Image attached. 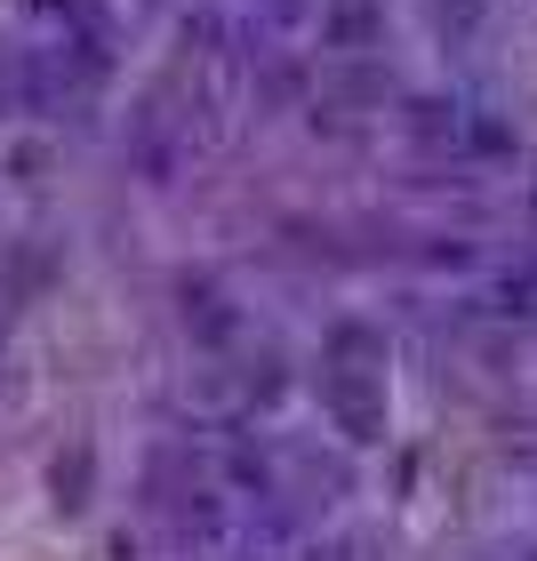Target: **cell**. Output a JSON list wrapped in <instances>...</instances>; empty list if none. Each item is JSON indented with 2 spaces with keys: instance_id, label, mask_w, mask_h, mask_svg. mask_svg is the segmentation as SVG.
Wrapping results in <instances>:
<instances>
[{
  "instance_id": "cell-6",
  "label": "cell",
  "mask_w": 537,
  "mask_h": 561,
  "mask_svg": "<svg viewBox=\"0 0 537 561\" xmlns=\"http://www.w3.org/2000/svg\"><path fill=\"white\" fill-rule=\"evenodd\" d=\"M409 129H418L425 145H457V137H466V113H457V105H433V96H425V105H409Z\"/></svg>"
},
{
  "instance_id": "cell-4",
  "label": "cell",
  "mask_w": 537,
  "mask_h": 561,
  "mask_svg": "<svg viewBox=\"0 0 537 561\" xmlns=\"http://www.w3.org/2000/svg\"><path fill=\"white\" fill-rule=\"evenodd\" d=\"M321 362H329V369H377V362H386V345H377L362 321H345V329H329V353H321Z\"/></svg>"
},
{
  "instance_id": "cell-7",
  "label": "cell",
  "mask_w": 537,
  "mask_h": 561,
  "mask_svg": "<svg viewBox=\"0 0 537 561\" xmlns=\"http://www.w3.org/2000/svg\"><path fill=\"white\" fill-rule=\"evenodd\" d=\"M313 561H362V546H329V553H313Z\"/></svg>"
},
{
  "instance_id": "cell-2",
  "label": "cell",
  "mask_w": 537,
  "mask_h": 561,
  "mask_svg": "<svg viewBox=\"0 0 537 561\" xmlns=\"http://www.w3.org/2000/svg\"><path fill=\"white\" fill-rule=\"evenodd\" d=\"M176 297H185V329H193L201 345H225V337L241 329V313L225 305V289H217V280H185Z\"/></svg>"
},
{
  "instance_id": "cell-3",
  "label": "cell",
  "mask_w": 537,
  "mask_h": 561,
  "mask_svg": "<svg viewBox=\"0 0 537 561\" xmlns=\"http://www.w3.org/2000/svg\"><path fill=\"white\" fill-rule=\"evenodd\" d=\"M377 24H386L377 0H329V9H321V41H329V48H369Z\"/></svg>"
},
{
  "instance_id": "cell-5",
  "label": "cell",
  "mask_w": 537,
  "mask_h": 561,
  "mask_svg": "<svg viewBox=\"0 0 537 561\" xmlns=\"http://www.w3.org/2000/svg\"><path fill=\"white\" fill-rule=\"evenodd\" d=\"M89 449H65L57 457V466H48V490H57V505H65V514H72V505H89Z\"/></svg>"
},
{
  "instance_id": "cell-1",
  "label": "cell",
  "mask_w": 537,
  "mask_h": 561,
  "mask_svg": "<svg viewBox=\"0 0 537 561\" xmlns=\"http://www.w3.org/2000/svg\"><path fill=\"white\" fill-rule=\"evenodd\" d=\"M321 401L353 442H377L386 433V393H377V369H329L321 362Z\"/></svg>"
}]
</instances>
